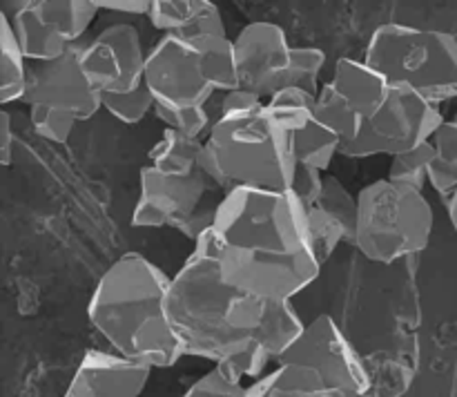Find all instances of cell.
Returning <instances> with one entry per match:
<instances>
[{
	"label": "cell",
	"mask_w": 457,
	"mask_h": 397,
	"mask_svg": "<svg viewBox=\"0 0 457 397\" xmlns=\"http://www.w3.org/2000/svg\"><path fill=\"white\" fill-rule=\"evenodd\" d=\"M364 62L388 85L442 105L457 98V34L388 22L373 31Z\"/></svg>",
	"instance_id": "cell-5"
},
{
	"label": "cell",
	"mask_w": 457,
	"mask_h": 397,
	"mask_svg": "<svg viewBox=\"0 0 457 397\" xmlns=\"http://www.w3.org/2000/svg\"><path fill=\"white\" fill-rule=\"evenodd\" d=\"M355 248L369 261L393 263L428 248L436 214L424 192L378 178L357 194Z\"/></svg>",
	"instance_id": "cell-6"
},
{
	"label": "cell",
	"mask_w": 457,
	"mask_h": 397,
	"mask_svg": "<svg viewBox=\"0 0 457 397\" xmlns=\"http://www.w3.org/2000/svg\"><path fill=\"white\" fill-rule=\"evenodd\" d=\"M154 107L156 101L145 83L138 89H134V92L105 94V96H103V110L125 125L141 123L147 114L154 112Z\"/></svg>",
	"instance_id": "cell-27"
},
{
	"label": "cell",
	"mask_w": 457,
	"mask_h": 397,
	"mask_svg": "<svg viewBox=\"0 0 457 397\" xmlns=\"http://www.w3.org/2000/svg\"><path fill=\"white\" fill-rule=\"evenodd\" d=\"M96 3L107 12L129 13V16H147L152 7V0H96Z\"/></svg>",
	"instance_id": "cell-34"
},
{
	"label": "cell",
	"mask_w": 457,
	"mask_h": 397,
	"mask_svg": "<svg viewBox=\"0 0 457 397\" xmlns=\"http://www.w3.org/2000/svg\"><path fill=\"white\" fill-rule=\"evenodd\" d=\"M248 397H351L335 391L317 370L281 361L263 377L248 384Z\"/></svg>",
	"instance_id": "cell-19"
},
{
	"label": "cell",
	"mask_w": 457,
	"mask_h": 397,
	"mask_svg": "<svg viewBox=\"0 0 457 397\" xmlns=\"http://www.w3.org/2000/svg\"><path fill=\"white\" fill-rule=\"evenodd\" d=\"M83 43L56 61L29 62L22 103L27 107H45L71 120H87L103 110V94L85 74Z\"/></svg>",
	"instance_id": "cell-11"
},
{
	"label": "cell",
	"mask_w": 457,
	"mask_h": 397,
	"mask_svg": "<svg viewBox=\"0 0 457 397\" xmlns=\"http://www.w3.org/2000/svg\"><path fill=\"white\" fill-rule=\"evenodd\" d=\"M330 87L337 92L344 105L351 110V114L360 120L361 129L379 112V107L386 101L391 85L379 71L366 65L364 58H339L335 62L333 76H330Z\"/></svg>",
	"instance_id": "cell-17"
},
{
	"label": "cell",
	"mask_w": 457,
	"mask_h": 397,
	"mask_svg": "<svg viewBox=\"0 0 457 397\" xmlns=\"http://www.w3.org/2000/svg\"><path fill=\"white\" fill-rule=\"evenodd\" d=\"M147 54L141 34L128 22H112L98 31L92 40L83 43L85 74L89 76L98 92L128 94L145 83Z\"/></svg>",
	"instance_id": "cell-12"
},
{
	"label": "cell",
	"mask_w": 457,
	"mask_h": 397,
	"mask_svg": "<svg viewBox=\"0 0 457 397\" xmlns=\"http://www.w3.org/2000/svg\"><path fill=\"white\" fill-rule=\"evenodd\" d=\"M12 154H13V125H12V114L7 110L0 112V163L4 168L12 165Z\"/></svg>",
	"instance_id": "cell-35"
},
{
	"label": "cell",
	"mask_w": 457,
	"mask_h": 397,
	"mask_svg": "<svg viewBox=\"0 0 457 397\" xmlns=\"http://www.w3.org/2000/svg\"><path fill=\"white\" fill-rule=\"evenodd\" d=\"M205 172L228 194L239 187L288 192L297 161L268 110L219 116L205 136Z\"/></svg>",
	"instance_id": "cell-4"
},
{
	"label": "cell",
	"mask_w": 457,
	"mask_h": 397,
	"mask_svg": "<svg viewBox=\"0 0 457 397\" xmlns=\"http://www.w3.org/2000/svg\"><path fill=\"white\" fill-rule=\"evenodd\" d=\"M183 397H248V384H244V379L235 370H230L223 364H217L208 373L201 375L183 393Z\"/></svg>",
	"instance_id": "cell-28"
},
{
	"label": "cell",
	"mask_w": 457,
	"mask_h": 397,
	"mask_svg": "<svg viewBox=\"0 0 457 397\" xmlns=\"http://www.w3.org/2000/svg\"><path fill=\"white\" fill-rule=\"evenodd\" d=\"M281 361L317 370L330 388L351 397H364L366 393L373 391L364 360L328 315H321L306 324L302 337L286 351L279 364Z\"/></svg>",
	"instance_id": "cell-9"
},
{
	"label": "cell",
	"mask_w": 457,
	"mask_h": 397,
	"mask_svg": "<svg viewBox=\"0 0 457 397\" xmlns=\"http://www.w3.org/2000/svg\"><path fill=\"white\" fill-rule=\"evenodd\" d=\"M453 120L457 123V98H455V114H453Z\"/></svg>",
	"instance_id": "cell-37"
},
{
	"label": "cell",
	"mask_w": 457,
	"mask_h": 397,
	"mask_svg": "<svg viewBox=\"0 0 457 397\" xmlns=\"http://www.w3.org/2000/svg\"><path fill=\"white\" fill-rule=\"evenodd\" d=\"M442 107L411 89L393 87L378 114L369 119L360 136L339 154L346 159L400 156L422 147L445 123Z\"/></svg>",
	"instance_id": "cell-7"
},
{
	"label": "cell",
	"mask_w": 457,
	"mask_h": 397,
	"mask_svg": "<svg viewBox=\"0 0 457 397\" xmlns=\"http://www.w3.org/2000/svg\"><path fill=\"white\" fill-rule=\"evenodd\" d=\"M29 123L40 138L56 143V145H65L71 138L76 120L65 119V116L45 110V107H29Z\"/></svg>",
	"instance_id": "cell-31"
},
{
	"label": "cell",
	"mask_w": 457,
	"mask_h": 397,
	"mask_svg": "<svg viewBox=\"0 0 457 397\" xmlns=\"http://www.w3.org/2000/svg\"><path fill=\"white\" fill-rule=\"evenodd\" d=\"M431 161H433V145L431 141H428L424 143L422 147H418V150L406 152V154H400V156H393L386 178H391L393 183H400V186L424 192V187L428 186V170H431Z\"/></svg>",
	"instance_id": "cell-26"
},
{
	"label": "cell",
	"mask_w": 457,
	"mask_h": 397,
	"mask_svg": "<svg viewBox=\"0 0 457 397\" xmlns=\"http://www.w3.org/2000/svg\"><path fill=\"white\" fill-rule=\"evenodd\" d=\"M165 310L186 357L228 366L244 382L263 377L275 361L259 342L268 302L228 285L214 259H186L170 281Z\"/></svg>",
	"instance_id": "cell-2"
},
{
	"label": "cell",
	"mask_w": 457,
	"mask_h": 397,
	"mask_svg": "<svg viewBox=\"0 0 457 397\" xmlns=\"http://www.w3.org/2000/svg\"><path fill=\"white\" fill-rule=\"evenodd\" d=\"M266 110L290 138V134L297 132L302 125H306L317 114V96L303 92V89L288 87L275 94L266 103Z\"/></svg>",
	"instance_id": "cell-25"
},
{
	"label": "cell",
	"mask_w": 457,
	"mask_h": 397,
	"mask_svg": "<svg viewBox=\"0 0 457 397\" xmlns=\"http://www.w3.org/2000/svg\"><path fill=\"white\" fill-rule=\"evenodd\" d=\"M235 61L239 89L257 94L268 103L288 87L293 45L279 25L254 21L237 34Z\"/></svg>",
	"instance_id": "cell-14"
},
{
	"label": "cell",
	"mask_w": 457,
	"mask_h": 397,
	"mask_svg": "<svg viewBox=\"0 0 457 397\" xmlns=\"http://www.w3.org/2000/svg\"><path fill=\"white\" fill-rule=\"evenodd\" d=\"M27 70L29 61L18 45L9 16L0 12V103L22 101L27 87Z\"/></svg>",
	"instance_id": "cell-22"
},
{
	"label": "cell",
	"mask_w": 457,
	"mask_h": 397,
	"mask_svg": "<svg viewBox=\"0 0 457 397\" xmlns=\"http://www.w3.org/2000/svg\"><path fill=\"white\" fill-rule=\"evenodd\" d=\"M147 21L163 36L190 40L204 34H228L221 9L210 0H152Z\"/></svg>",
	"instance_id": "cell-18"
},
{
	"label": "cell",
	"mask_w": 457,
	"mask_h": 397,
	"mask_svg": "<svg viewBox=\"0 0 457 397\" xmlns=\"http://www.w3.org/2000/svg\"><path fill=\"white\" fill-rule=\"evenodd\" d=\"M290 147L297 165H311L326 172L335 156L342 152V138L315 114L297 132L290 134Z\"/></svg>",
	"instance_id": "cell-21"
},
{
	"label": "cell",
	"mask_w": 457,
	"mask_h": 397,
	"mask_svg": "<svg viewBox=\"0 0 457 397\" xmlns=\"http://www.w3.org/2000/svg\"><path fill=\"white\" fill-rule=\"evenodd\" d=\"M326 65V54L317 47H293V67H290L288 87L303 89L317 96L321 89L320 76ZM286 87V89H288Z\"/></svg>",
	"instance_id": "cell-29"
},
{
	"label": "cell",
	"mask_w": 457,
	"mask_h": 397,
	"mask_svg": "<svg viewBox=\"0 0 457 397\" xmlns=\"http://www.w3.org/2000/svg\"><path fill=\"white\" fill-rule=\"evenodd\" d=\"M152 368L92 348L83 355L62 397H141Z\"/></svg>",
	"instance_id": "cell-15"
},
{
	"label": "cell",
	"mask_w": 457,
	"mask_h": 397,
	"mask_svg": "<svg viewBox=\"0 0 457 397\" xmlns=\"http://www.w3.org/2000/svg\"><path fill=\"white\" fill-rule=\"evenodd\" d=\"M266 107V101L259 98L257 94L245 92V89H232L223 96L221 101V114L230 116V114H248V112H257Z\"/></svg>",
	"instance_id": "cell-33"
},
{
	"label": "cell",
	"mask_w": 457,
	"mask_h": 397,
	"mask_svg": "<svg viewBox=\"0 0 457 397\" xmlns=\"http://www.w3.org/2000/svg\"><path fill=\"white\" fill-rule=\"evenodd\" d=\"M98 12L96 0H25L7 16L27 61L45 62L85 43V31Z\"/></svg>",
	"instance_id": "cell-8"
},
{
	"label": "cell",
	"mask_w": 457,
	"mask_h": 397,
	"mask_svg": "<svg viewBox=\"0 0 457 397\" xmlns=\"http://www.w3.org/2000/svg\"><path fill=\"white\" fill-rule=\"evenodd\" d=\"M219 190L208 172L195 177H168L145 165L138 172V199L132 212L134 227L181 230L201 208L208 192Z\"/></svg>",
	"instance_id": "cell-13"
},
{
	"label": "cell",
	"mask_w": 457,
	"mask_h": 397,
	"mask_svg": "<svg viewBox=\"0 0 457 397\" xmlns=\"http://www.w3.org/2000/svg\"><path fill=\"white\" fill-rule=\"evenodd\" d=\"M212 230L223 281L263 302H293L321 270L306 210L290 190L228 192Z\"/></svg>",
	"instance_id": "cell-1"
},
{
	"label": "cell",
	"mask_w": 457,
	"mask_h": 397,
	"mask_svg": "<svg viewBox=\"0 0 457 397\" xmlns=\"http://www.w3.org/2000/svg\"><path fill=\"white\" fill-rule=\"evenodd\" d=\"M204 159L205 141L165 128L147 154V165L168 177H195L205 170Z\"/></svg>",
	"instance_id": "cell-20"
},
{
	"label": "cell",
	"mask_w": 457,
	"mask_h": 397,
	"mask_svg": "<svg viewBox=\"0 0 457 397\" xmlns=\"http://www.w3.org/2000/svg\"><path fill=\"white\" fill-rule=\"evenodd\" d=\"M303 328L306 324L299 319L293 302H268L266 321H263L259 342H262L263 351L275 360V364H279L286 351L302 337Z\"/></svg>",
	"instance_id": "cell-23"
},
{
	"label": "cell",
	"mask_w": 457,
	"mask_h": 397,
	"mask_svg": "<svg viewBox=\"0 0 457 397\" xmlns=\"http://www.w3.org/2000/svg\"><path fill=\"white\" fill-rule=\"evenodd\" d=\"M326 177L321 170L311 168V165H297L295 168L293 186H290V192L295 194V199L303 205V208H311L312 203L321 199L324 194Z\"/></svg>",
	"instance_id": "cell-32"
},
{
	"label": "cell",
	"mask_w": 457,
	"mask_h": 397,
	"mask_svg": "<svg viewBox=\"0 0 457 397\" xmlns=\"http://www.w3.org/2000/svg\"><path fill=\"white\" fill-rule=\"evenodd\" d=\"M145 85L156 107L165 110H201L214 96L199 49L190 40L161 36L147 54Z\"/></svg>",
	"instance_id": "cell-10"
},
{
	"label": "cell",
	"mask_w": 457,
	"mask_h": 397,
	"mask_svg": "<svg viewBox=\"0 0 457 397\" xmlns=\"http://www.w3.org/2000/svg\"><path fill=\"white\" fill-rule=\"evenodd\" d=\"M433 161L428 170V186L446 201L457 192V123L445 120L431 138Z\"/></svg>",
	"instance_id": "cell-24"
},
{
	"label": "cell",
	"mask_w": 457,
	"mask_h": 397,
	"mask_svg": "<svg viewBox=\"0 0 457 397\" xmlns=\"http://www.w3.org/2000/svg\"><path fill=\"white\" fill-rule=\"evenodd\" d=\"M154 116L163 120L168 129H177V132L186 134V136L201 138V141H205L204 134H210V129H212L205 107H201V110H165V107H154Z\"/></svg>",
	"instance_id": "cell-30"
},
{
	"label": "cell",
	"mask_w": 457,
	"mask_h": 397,
	"mask_svg": "<svg viewBox=\"0 0 457 397\" xmlns=\"http://www.w3.org/2000/svg\"><path fill=\"white\" fill-rule=\"evenodd\" d=\"M446 210H449V219H451V223H453V227L457 232V192L453 196H451L449 201H446Z\"/></svg>",
	"instance_id": "cell-36"
},
{
	"label": "cell",
	"mask_w": 457,
	"mask_h": 397,
	"mask_svg": "<svg viewBox=\"0 0 457 397\" xmlns=\"http://www.w3.org/2000/svg\"><path fill=\"white\" fill-rule=\"evenodd\" d=\"M172 277L138 252H125L101 275L87 317L116 355L147 368H172L183 348L165 310Z\"/></svg>",
	"instance_id": "cell-3"
},
{
	"label": "cell",
	"mask_w": 457,
	"mask_h": 397,
	"mask_svg": "<svg viewBox=\"0 0 457 397\" xmlns=\"http://www.w3.org/2000/svg\"><path fill=\"white\" fill-rule=\"evenodd\" d=\"M364 397H378V395H375V393L373 391H370V393H366V395Z\"/></svg>",
	"instance_id": "cell-38"
},
{
	"label": "cell",
	"mask_w": 457,
	"mask_h": 397,
	"mask_svg": "<svg viewBox=\"0 0 457 397\" xmlns=\"http://www.w3.org/2000/svg\"><path fill=\"white\" fill-rule=\"evenodd\" d=\"M306 210L308 230L315 245L317 261L324 266L342 244L355 245L357 196L346 190L337 177H326L324 194Z\"/></svg>",
	"instance_id": "cell-16"
}]
</instances>
